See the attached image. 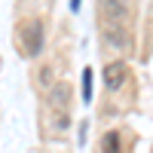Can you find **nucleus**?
Masks as SVG:
<instances>
[{"label":"nucleus","instance_id":"f03ea898","mask_svg":"<svg viewBox=\"0 0 153 153\" xmlns=\"http://www.w3.org/2000/svg\"><path fill=\"white\" fill-rule=\"evenodd\" d=\"M22 40H25V55H37L43 49V22L28 19L22 25Z\"/></svg>","mask_w":153,"mask_h":153},{"label":"nucleus","instance_id":"20e7f679","mask_svg":"<svg viewBox=\"0 0 153 153\" xmlns=\"http://www.w3.org/2000/svg\"><path fill=\"white\" fill-rule=\"evenodd\" d=\"M68 101H71V89H68V83L52 86V92H49V104H52V107H68Z\"/></svg>","mask_w":153,"mask_h":153},{"label":"nucleus","instance_id":"39448f33","mask_svg":"<svg viewBox=\"0 0 153 153\" xmlns=\"http://www.w3.org/2000/svg\"><path fill=\"white\" fill-rule=\"evenodd\" d=\"M101 153H123L120 132H104L101 135Z\"/></svg>","mask_w":153,"mask_h":153},{"label":"nucleus","instance_id":"423d86ee","mask_svg":"<svg viewBox=\"0 0 153 153\" xmlns=\"http://www.w3.org/2000/svg\"><path fill=\"white\" fill-rule=\"evenodd\" d=\"M83 101L89 104V101H92V71H83Z\"/></svg>","mask_w":153,"mask_h":153},{"label":"nucleus","instance_id":"0eeeda50","mask_svg":"<svg viewBox=\"0 0 153 153\" xmlns=\"http://www.w3.org/2000/svg\"><path fill=\"white\" fill-rule=\"evenodd\" d=\"M86 129H89V126H86V123H80V144H86Z\"/></svg>","mask_w":153,"mask_h":153},{"label":"nucleus","instance_id":"f257e3e1","mask_svg":"<svg viewBox=\"0 0 153 153\" xmlns=\"http://www.w3.org/2000/svg\"><path fill=\"white\" fill-rule=\"evenodd\" d=\"M104 28H129V0H98Z\"/></svg>","mask_w":153,"mask_h":153},{"label":"nucleus","instance_id":"7ed1b4c3","mask_svg":"<svg viewBox=\"0 0 153 153\" xmlns=\"http://www.w3.org/2000/svg\"><path fill=\"white\" fill-rule=\"evenodd\" d=\"M126 76H129V68H126V61H110V65L104 68V86L110 89V92H117V89H123Z\"/></svg>","mask_w":153,"mask_h":153},{"label":"nucleus","instance_id":"6e6552de","mask_svg":"<svg viewBox=\"0 0 153 153\" xmlns=\"http://www.w3.org/2000/svg\"><path fill=\"white\" fill-rule=\"evenodd\" d=\"M71 9H80V0H71Z\"/></svg>","mask_w":153,"mask_h":153}]
</instances>
